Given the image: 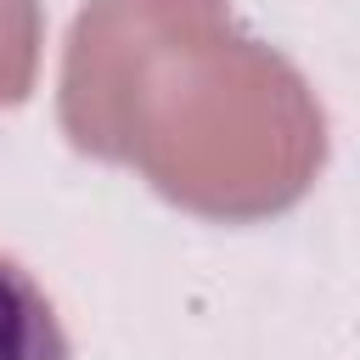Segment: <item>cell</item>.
Here are the masks:
<instances>
[{"label": "cell", "instance_id": "3957f363", "mask_svg": "<svg viewBox=\"0 0 360 360\" xmlns=\"http://www.w3.org/2000/svg\"><path fill=\"white\" fill-rule=\"evenodd\" d=\"M45 51V11L39 0H0V112L22 107L39 79Z\"/></svg>", "mask_w": 360, "mask_h": 360}, {"label": "cell", "instance_id": "6da1fadb", "mask_svg": "<svg viewBox=\"0 0 360 360\" xmlns=\"http://www.w3.org/2000/svg\"><path fill=\"white\" fill-rule=\"evenodd\" d=\"M73 152L135 169L163 202L259 225L326 169V107L231 0H84L56 79Z\"/></svg>", "mask_w": 360, "mask_h": 360}, {"label": "cell", "instance_id": "7a4b0ae2", "mask_svg": "<svg viewBox=\"0 0 360 360\" xmlns=\"http://www.w3.org/2000/svg\"><path fill=\"white\" fill-rule=\"evenodd\" d=\"M0 360H73L56 304L11 253H0Z\"/></svg>", "mask_w": 360, "mask_h": 360}]
</instances>
